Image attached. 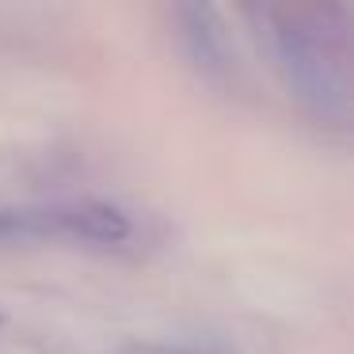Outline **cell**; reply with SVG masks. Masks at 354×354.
<instances>
[{
	"label": "cell",
	"instance_id": "obj_1",
	"mask_svg": "<svg viewBox=\"0 0 354 354\" xmlns=\"http://www.w3.org/2000/svg\"><path fill=\"white\" fill-rule=\"evenodd\" d=\"M274 57L290 95L313 118L331 126L351 122V73L335 31H324L301 16L274 27Z\"/></svg>",
	"mask_w": 354,
	"mask_h": 354
},
{
	"label": "cell",
	"instance_id": "obj_2",
	"mask_svg": "<svg viewBox=\"0 0 354 354\" xmlns=\"http://www.w3.org/2000/svg\"><path fill=\"white\" fill-rule=\"evenodd\" d=\"M130 236L122 209L107 202H54V206L0 209L4 240H80V244H118Z\"/></svg>",
	"mask_w": 354,
	"mask_h": 354
},
{
	"label": "cell",
	"instance_id": "obj_3",
	"mask_svg": "<svg viewBox=\"0 0 354 354\" xmlns=\"http://www.w3.org/2000/svg\"><path fill=\"white\" fill-rule=\"evenodd\" d=\"M171 19L191 69L209 84H225L232 73V39L225 31L221 12L209 4H176Z\"/></svg>",
	"mask_w": 354,
	"mask_h": 354
},
{
	"label": "cell",
	"instance_id": "obj_4",
	"mask_svg": "<svg viewBox=\"0 0 354 354\" xmlns=\"http://www.w3.org/2000/svg\"><path fill=\"white\" fill-rule=\"evenodd\" d=\"M118 354H187V351H176V346H153V343H141V346H126Z\"/></svg>",
	"mask_w": 354,
	"mask_h": 354
}]
</instances>
